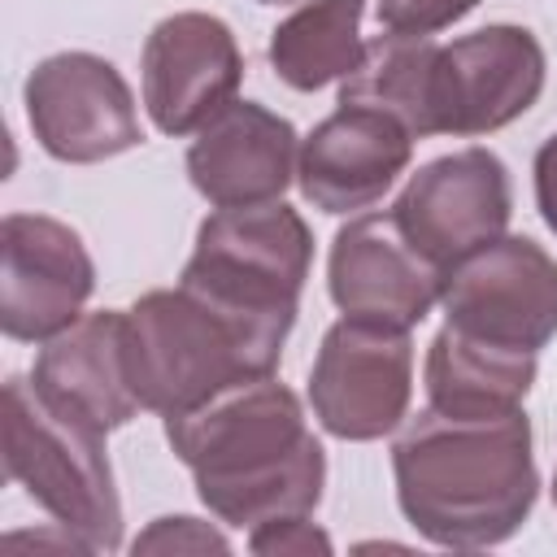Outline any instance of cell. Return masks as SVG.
<instances>
[{
    "label": "cell",
    "mask_w": 557,
    "mask_h": 557,
    "mask_svg": "<svg viewBox=\"0 0 557 557\" xmlns=\"http://www.w3.org/2000/svg\"><path fill=\"white\" fill-rule=\"evenodd\" d=\"M161 422L165 444L191 470L196 496L218 522L252 531L322 505L326 448L309 431L300 396L274 374Z\"/></svg>",
    "instance_id": "obj_1"
},
{
    "label": "cell",
    "mask_w": 557,
    "mask_h": 557,
    "mask_svg": "<svg viewBox=\"0 0 557 557\" xmlns=\"http://www.w3.org/2000/svg\"><path fill=\"white\" fill-rule=\"evenodd\" d=\"M392 479L405 522L435 548L505 544L540 496L531 418H453L426 405L392 440Z\"/></svg>",
    "instance_id": "obj_2"
},
{
    "label": "cell",
    "mask_w": 557,
    "mask_h": 557,
    "mask_svg": "<svg viewBox=\"0 0 557 557\" xmlns=\"http://www.w3.org/2000/svg\"><path fill=\"white\" fill-rule=\"evenodd\" d=\"M287 335L252 326L200 292L152 287L126 309L131 387L148 413L174 418L226 387L265 379L283 361Z\"/></svg>",
    "instance_id": "obj_3"
},
{
    "label": "cell",
    "mask_w": 557,
    "mask_h": 557,
    "mask_svg": "<svg viewBox=\"0 0 557 557\" xmlns=\"http://www.w3.org/2000/svg\"><path fill=\"white\" fill-rule=\"evenodd\" d=\"M104 435L30 374L4 379V470L87 553L122 548V496Z\"/></svg>",
    "instance_id": "obj_4"
},
{
    "label": "cell",
    "mask_w": 557,
    "mask_h": 557,
    "mask_svg": "<svg viewBox=\"0 0 557 557\" xmlns=\"http://www.w3.org/2000/svg\"><path fill=\"white\" fill-rule=\"evenodd\" d=\"M309 265V222L287 200H265L244 209H213L196 231V248L178 283L252 326L292 335Z\"/></svg>",
    "instance_id": "obj_5"
},
{
    "label": "cell",
    "mask_w": 557,
    "mask_h": 557,
    "mask_svg": "<svg viewBox=\"0 0 557 557\" xmlns=\"http://www.w3.org/2000/svg\"><path fill=\"white\" fill-rule=\"evenodd\" d=\"M413 400V339L405 326L339 318L326 326L309 366V409L344 444L392 435Z\"/></svg>",
    "instance_id": "obj_6"
},
{
    "label": "cell",
    "mask_w": 557,
    "mask_h": 557,
    "mask_svg": "<svg viewBox=\"0 0 557 557\" xmlns=\"http://www.w3.org/2000/svg\"><path fill=\"white\" fill-rule=\"evenodd\" d=\"M22 104L35 144L65 165H96L144 144L131 83L113 61L83 48L44 57L26 74Z\"/></svg>",
    "instance_id": "obj_7"
},
{
    "label": "cell",
    "mask_w": 557,
    "mask_h": 557,
    "mask_svg": "<svg viewBox=\"0 0 557 557\" xmlns=\"http://www.w3.org/2000/svg\"><path fill=\"white\" fill-rule=\"evenodd\" d=\"M444 322L500 348L540 352L557 335V261L527 235H500L444 270Z\"/></svg>",
    "instance_id": "obj_8"
},
{
    "label": "cell",
    "mask_w": 557,
    "mask_h": 557,
    "mask_svg": "<svg viewBox=\"0 0 557 557\" xmlns=\"http://www.w3.org/2000/svg\"><path fill=\"white\" fill-rule=\"evenodd\" d=\"M544 44L513 22L479 26L435 57V131L474 139L518 122L544 91Z\"/></svg>",
    "instance_id": "obj_9"
},
{
    "label": "cell",
    "mask_w": 557,
    "mask_h": 557,
    "mask_svg": "<svg viewBox=\"0 0 557 557\" xmlns=\"http://www.w3.org/2000/svg\"><path fill=\"white\" fill-rule=\"evenodd\" d=\"M96 292V261L83 235L48 213H4L0 222V331L44 344L83 318Z\"/></svg>",
    "instance_id": "obj_10"
},
{
    "label": "cell",
    "mask_w": 557,
    "mask_h": 557,
    "mask_svg": "<svg viewBox=\"0 0 557 557\" xmlns=\"http://www.w3.org/2000/svg\"><path fill=\"white\" fill-rule=\"evenodd\" d=\"M405 235L448 270L466 252L500 239L513 218L509 170L492 148H457L409 174L392 205Z\"/></svg>",
    "instance_id": "obj_11"
},
{
    "label": "cell",
    "mask_w": 557,
    "mask_h": 557,
    "mask_svg": "<svg viewBox=\"0 0 557 557\" xmlns=\"http://www.w3.org/2000/svg\"><path fill=\"white\" fill-rule=\"evenodd\" d=\"M244 83V52L218 13L183 9L161 17L139 52L144 109L161 135H196Z\"/></svg>",
    "instance_id": "obj_12"
},
{
    "label": "cell",
    "mask_w": 557,
    "mask_h": 557,
    "mask_svg": "<svg viewBox=\"0 0 557 557\" xmlns=\"http://www.w3.org/2000/svg\"><path fill=\"white\" fill-rule=\"evenodd\" d=\"M444 270L405 235L392 209L357 213L335 231L326 292L339 313L413 331L440 305Z\"/></svg>",
    "instance_id": "obj_13"
},
{
    "label": "cell",
    "mask_w": 557,
    "mask_h": 557,
    "mask_svg": "<svg viewBox=\"0 0 557 557\" xmlns=\"http://www.w3.org/2000/svg\"><path fill=\"white\" fill-rule=\"evenodd\" d=\"M300 135L261 100H231L187 144V178L213 209H244L283 200L296 183Z\"/></svg>",
    "instance_id": "obj_14"
},
{
    "label": "cell",
    "mask_w": 557,
    "mask_h": 557,
    "mask_svg": "<svg viewBox=\"0 0 557 557\" xmlns=\"http://www.w3.org/2000/svg\"><path fill=\"white\" fill-rule=\"evenodd\" d=\"M413 161V135L366 104H339L300 139L296 183L322 213H361L379 205Z\"/></svg>",
    "instance_id": "obj_15"
},
{
    "label": "cell",
    "mask_w": 557,
    "mask_h": 557,
    "mask_svg": "<svg viewBox=\"0 0 557 557\" xmlns=\"http://www.w3.org/2000/svg\"><path fill=\"white\" fill-rule=\"evenodd\" d=\"M30 379L100 431L126 426L144 409L126 366V309L83 313L74 326L44 339Z\"/></svg>",
    "instance_id": "obj_16"
},
{
    "label": "cell",
    "mask_w": 557,
    "mask_h": 557,
    "mask_svg": "<svg viewBox=\"0 0 557 557\" xmlns=\"http://www.w3.org/2000/svg\"><path fill=\"white\" fill-rule=\"evenodd\" d=\"M535 374L540 352L500 348L448 322L435 331L422 361L426 405L453 418H500L522 409L535 387Z\"/></svg>",
    "instance_id": "obj_17"
},
{
    "label": "cell",
    "mask_w": 557,
    "mask_h": 557,
    "mask_svg": "<svg viewBox=\"0 0 557 557\" xmlns=\"http://www.w3.org/2000/svg\"><path fill=\"white\" fill-rule=\"evenodd\" d=\"M435 57L440 44L431 35H396L383 30L366 39V52L348 78H339V104H366L396 117L413 139L435 131Z\"/></svg>",
    "instance_id": "obj_18"
},
{
    "label": "cell",
    "mask_w": 557,
    "mask_h": 557,
    "mask_svg": "<svg viewBox=\"0 0 557 557\" xmlns=\"http://www.w3.org/2000/svg\"><path fill=\"white\" fill-rule=\"evenodd\" d=\"M366 0H305L270 30V70L292 91H322L348 78L366 52Z\"/></svg>",
    "instance_id": "obj_19"
},
{
    "label": "cell",
    "mask_w": 557,
    "mask_h": 557,
    "mask_svg": "<svg viewBox=\"0 0 557 557\" xmlns=\"http://www.w3.org/2000/svg\"><path fill=\"white\" fill-rule=\"evenodd\" d=\"M483 0H374V17L396 35H435L474 13Z\"/></svg>",
    "instance_id": "obj_20"
},
{
    "label": "cell",
    "mask_w": 557,
    "mask_h": 557,
    "mask_svg": "<svg viewBox=\"0 0 557 557\" xmlns=\"http://www.w3.org/2000/svg\"><path fill=\"white\" fill-rule=\"evenodd\" d=\"M331 535L313 522V513H296V518H274L248 531V553L257 557H313V553H331Z\"/></svg>",
    "instance_id": "obj_21"
},
{
    "label": "cell",
    "mask_w": 557,
    "mask_h": 557,
    "mask_svg": "<svg viewBox=\"0 0 557 557\" xmlns=\"http://www.w3.org/2000/svg\"><path fill=\"white\" fill-rule=\"evenodd\" d=\"M131 548L135 553H231V540L200 518L174 513V518H157L148 531H139Z\"/></svg>",
    "instance_id": "obj_22"
},
{
    "label": "cell",
    "mask_w": 557,
    "mask_h": 557,
    "mask_svg": "<svg viewBox=\"0 0 557 557\" xmlns=\"http://www.w3.org/2000/svg\"><path fill=\"white\" fill-rule=\"evenodd\" d=\"M531 174H535V209H540L544 226L557 235V131L540 144Z\"/></svg>",
    "instance_id": "obj_23"
},
{
    "label": "cell",
    "mask_w": 557,
    "mask_h": 557,
    "mask_svg": "<svg viewBox=\"0 0 557 557\" xmlns=\"http://www.w3.org/2000/svg\"><path fill=\"white\" fill-rule=\"evenodd\" d=\"M257 4H305V0H257Z\"/></svg>",
    "instance_id": "obj_24"
},
{
    "label": "cell",
    "mask_w": 557,
    "mask_h": 557,
    "mask_svg": "<svg viewBox=\"0 0 557 557\" xmlns=\"http://www.w3.org/2000/svg\"><path fill=\"white\" fill-rule=\"evenodd\" d=\"M553 505H557V470H553Z\"/></svg>",
    "instance_id": "obj_25"
}]
</instances>
